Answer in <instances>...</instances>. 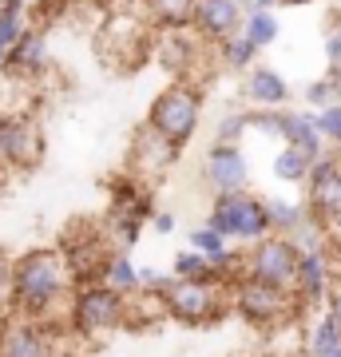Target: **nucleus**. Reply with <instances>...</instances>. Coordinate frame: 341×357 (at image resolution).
Wrapping results in <instances>:
<instances>
[{
  "label": "nucleus",
  "mask_w": 341,
  "mask_h": 357,
  "mask_svg": "<svg viewBox=\"0 0 341 357\" xmlns=\"http://www.w3.org/2000/svg\"><path fill=\"white\" fill-rule=\"evenodd\" d=\"M151 227H155V234H171V230H175V215L155 211V215H151Z\"/></svg>",
  "instance_id": "nucleus-30"
},
{
  "label": "nucleus",
  "mask_w": 341,
  "mask_h": 357,
  "mask_svg": "<svg viewBox=\"0 0 341 357\" xmlns=\"http://www.w3.org/2000/svg\"><path fill=\"white\" fill-rule=\"evenodd\" d=\"M206 222L227 238V243H258L270 234V215H266V199L254 195L250 187L242 191H218L211 203Z\"/></svg>",
  "instance_id": "nucleus-5"
},
{
  "label": "nucleus",
  "mask_w": 341,
  "mask_h": 357,
  "mask_svg": "<svg viewBox=\"0 0 341 357\" xmlns=\"http://www.w3.org/2000/svg\"><path fill=\"white\" fill-rule=\"evenodd\" d=\"M227 294H230V310L242 321L258 326V330H274V326L290 321L302 310V302L294 298V290L266 286V282H254V278H238Z\"/></svg>",
  "instance_id": "nucleus-6"
},
{
  "label": "nucleus",
  "mask_w": 341,
  "mask_h": 357,
  "mask_svg": "<svg viewBox=\"0 0 341 357\" xmlns=\"http://www.w3.org/2000/svg\"><path fill=\"white\" fill-rule=\"evenodd\" d=\"M242 16H246L242 0H195V8H190V32L202 44H218V40L238 32Z\"/></svg>",
  "instance_id": "nucleus-11"
},
{
  "label": "nucleus",
  "mask_w": 341,
  "mask_h": 357,
  "mask_svg": "<svg viewBox=\"0 0 341 357\" xmlns=\"http://www.w3.org/2000/svg\"><path fill=\"white\" fill-rule=\"evenodd\" d=\"M326 314L333 321H338L341 326V282H333V286H329V298H326Z\"/></svg>",
  "instance_id": "nucleus-29"
},
{
  "label": "nucleus",
  "mask_w": 341,
  "mask_h": 357,
  "mask_svg": "<svg viewBox=\"0 0 341 357\" xmlns=\"http://www.w3.org/2000/svg\"><path fill=\"white\" fill-rule=\"evenodd\" d=\"M310 155L298 151V147H290V143H282L278 155H274V163H270V171H274V178L278 183H294V187H302L305 175H310Z\"/></svg>",
  "instance_id": "nucleus-20"
},
{
  "label": "nucleus",
  "mask_w": 341,
  "mask_h": 357,
  "mask_svg": "<svg viewBox=\"0 0 341 357\" xmlns=\"http://www.w3.org/2000/svg\"><path fill=\"white\" fill-rule=\"evenodd\" d=\"M0 171H4V167H0Z\"/></svg>",
  "instance_id": "nucleus-38"
},
{
  "label": "nucleus",
  "mask_w": 341,
  "mask_h": 357,
  "mask_svg": "<svg viewBox=\"0 0 341 357\" xmlns=\"http://www.w3.org/2000/svg\"><path fill=\"white\" fill-rule=\"evenodd\" d=\"M274 139H282V143H290V147H298V151H305L310 159H317V155L326 151V143H321V135H317V128H314V115L290 112V107H278Z\"/></svg>",
  "instance_id": "nucleus-16"
},
{
  "label": "nucleus",
  "mask_w": 341,
  "mask_h": 357,
  "mask_svg": "<svg viewBox=\"0 0 341 357\" xmlns=\"http://www.w3.org/2000/svg\"><path fill=\"white\" fill-rule=\"evenodd\" d=\"M28 28V16H24V0H8V8L0 13V56L16 44V36Z\"/></svg>",
  "instance_id": "nucleus-25"
},
{
  "label": "nucleus",
  "mask_w": 341,
  "mask_h": 357,
  "mask_svg": "<svg viewBox=\"0 0 341 357\" xmlns=\"http://www.w3.org/2000/svg\"><path fill=\"white\" fill-rule=\"evenodd\" d=\"M0 357H56V337L48 321L8 318L0 330Z\"/></svg>",
  "instance_id": "nucleus-12"
},
{
  "label": "nucleus",
  "mask_w": 341,
  "mask_h": 357,
  "mask_svg": "<svg viewBox=\"0 0 341 357\" xmlns=\"http://www.w3.org/2000/svg\"><path fill=\"white\" fill-rule=\"evenodd\" d=\"M202 183L211 191H242L250 187V163L242 155V143H211V151L202 159Z\"/></svg>",
  "instance_id": "nucleus-10"
},
{
  "label": "nucleus",
  "mask_w": 341,
  "mask_h": 357,
  "mask_svg": "<svg viewBox=\"0 0 341 357\" xmlns=\"http://www.w3.org/2000/svg\"><path fill=\"white\" fill-rule=\"evenodd\" d=\"M326 68L329 72H341V24H333L326 32Z\"/></svg>",
  "instance_id": "nucleus-28"
},
{
  "label": "nucleus",
  "mask_w": 341,
  "mask_h": 357,
  "mask_svg": "<svg viewBox=\"0 0 341 357\" xmlns=\"http://www.w3.org/2000/svg\"><path fill=\"white\" fill-rule=\"evenodd\" d=\"M8 270H13V258L0 250V302L8 298Z\"/></svg>",
  "instance_id": "nucleus-31"
},
{
  "label": "nucleus",
  "mask_w": 341,
  "mask_h": 357,
  "mask_svg": "<svg viewBox=\"0 0 341 357\" xmlns=\"http://www.w3.org/2000/svg\"><path fill=\"white\" fill-rule=\"evenodd\" d=\"M242 76H246L242 79V91H246V100H250L254 107H286V100H290V84H286V76H282L278 68L250 64Z\"/></svg>",
  "instance_id": "nucleus-15"
},
{
  "label": "nucleus",
  "mask_w": 341,
  "mask_h": 357,
  "mask_svg": "<svg viewBox=\"0 0 341 357\" xmlns=\"http://www.w3.org/2000/svg\"><path fill=\"white\" fill-rule=\"evenodd\" d=\"M298 246L286 234H266L258 243H250L242 250V278L266 282V286H282V290H294V270H298Z\"/></svg>",
  "instance_id": "nucleus-7"
},
{
  "label": "nucleus",
  "mask_w": 341,
  "mask_h": 357,
  "mask_svg": "<svg viewBox=\"0 0 341 357\" xmlns=\"http://www.w3.org/2000/svg\"><path fill=\"white\" fill-rule=\"evenodd\" d=\"M4 8H8V0H0V13H4Z\"/></svg>",
  "instance_id": "nucleus-33"
},
{
  "label": "nucleus",
  "mask_w": 341,
  "mask_h": 357,
  "mask_svg": "<svg viewBox=\"0 0 341 357\" xmlns=\"http://www.w3.org/2000/svg\"><path fill=\"white\" fill-rule=\"evenodd\" d=\"M329 357H341V349H338V354H329Z\"/></svg>",
  "instance_id": "nucleus-36"
},
{
  "label": "nucleus",
  "mask_w": 341,
  "mask_h": 357,
  "mask_svg": "<svg viewBox=\"0 0 341 357\" xmlns=\"http://www.w3.org/2000/svg\"><path fill=\"white\" fill-rule=\"evenodd\" d=\"M314 128H317V135H321L326 147H341V103L317 107L314 112Z\"/></svg>",
  "instance_id": "nucleus-26"
},
{
  "label": "nucleus",
  "mask_w": 341,
  "mask_h": 357,
  "mask_svg": "<svg viewBox=\"0 0 341 357\" xmlns=\"http://www.w3.org/2000/svg\"><path fill=\"white\" fill-rule=\"evenodd\" d=\"M48 40L40 28H24L16 44L4 56H0V76H13V79H36L48 72Z\"/></svg>",
  "instance_id": "nucleus-13"
},
{
  "label": "nucleus",
  "mask_w": 341,
  "mask_h": 357,
  "mask_svg": "<svg viewBox=\"0 0 341 357\" xmlns=\"http://www.w3.org/2000/svg\"><path fill=\"white\" fill-rule=\"evenodd\" d=\"M171 274H179V278H190V282H215V286H227L222 282V274H218V262L215 258L199 255V250H179L175 255V270Z\"/></svg>",
  "instance_id": "nucleus-19"
},
{
  "label": "nucleus",
  "mask_w": 341,
  "mask_h": 357,
  "mask_svg": "<svg viewBox=\"0 0 341 357\" xmlns=\"http://www.w3.org/2000/svg\"><path fill=\"white\" fill-rule=\"evenodd\" d=\"M266 215H270V230H274V234H286V238H290L294 230L305 222L310 206L294 203V199H266Z\"/></svg>",
  "instance_id": "nucleus-21"
},
{
  "label": "nucleus",
  "mask_w": 341,
  "mask_h": 357,
  "mask_svg": "<svg viewBox=\"0 0 341 357\" xmlns=\"http://www.w3.org/2000/svg\"><path fill=\"white\" fill-rule=\"evenodd\" d=\"M143 4H147V0H143Z\"/></svg>",
  "instance_id": "nucleus-37"
},
{
  "label": "nucleus",
  "mask_w": 341,
  "mask_h": 357,
  "mask_svg": "<svg viewBox=\"0 0 341 357\" xmlns=\"http://www.w3.org/2000/svg\"><path fill=\"white\" fill-rule=\"evenodd\" d=\"M76 290V278L63 262L60 246H36L13 258L8 270V310L16 318L48 321L56 326L60 314H68V298Z\"/></svg>",
  "instance_id": "nucleus-1"
},
{
  "label": "nucleus",
  "mask_w": 341,
  "mask_h": 357,
  "mask_svg": "<svg viewBox=\"0 0 341 357\" xmlns=\"http://www.w3.org/2000/svg\"><path fill=\"white\" fill-rule=\"evenodd\" d=\"M139 294L159 298V310L183 326H211L230 310L227 286L190 282L179 274H159V270H139Z\"/></svg>",
  "instance_id": "nucleus-2"
},
{
  "label": "nucleus",
  "mask_w": 341,
  "mask_h": 357,
  "mask_svg": "<svg viewBox=\"0 0 341 357\" xmlns=\"http://www.w3.org/2000/svg\"><path fill=\"white\" fill-rule=\"evenodd\" d=\"M44 159V135L36 119L0 112V167L8 171H32Z\"/></svg>",
  "instance_id": "nucleus-8"
},
{
  "label": "nucleus",
  "mask_w": 341,
  "mask_h": 357,
  "mask_svg": "<svg viewBox=\"0 0 341 357\" xmlns=\"http://www.w3.org/2000/svg\"><path fill=\"white\" fill-rule=\"evenodd\" d=\"M91 4H107V0H91Z\"/></svg>",
  "instance_id": "nucleus-35"
},
{
  "label": "nucleus",
  "mask_w": 341,
  "mask_h": 357,
  "mask_svg": "<svg viewBox=\"0 0 341 357\" xmlns=\"http://www.w3.org/2000/svg\"><path fill=\"white\" fill-rule=\"evenodd\" d=\"M215 52H218V68H227V72H246V68L254 64V56H258V48H254L242 32H234V36H227V40H218Z\"/></svg>",
  "instance_id": "nucleus-22"
},
{
  "label": "nucleus",
  "mask_w": 341,
  "mask_h": 357,
  "mask_svg": "<svg viewBox=\"0 0 341 357\" xmlns=\"http://www.w3.org/2000/svg\"><path fill=\"white\" fill-rule=\"evenodd\" d=\"M131 318V298L112 290L107 282H76V290L68 298V330L79 337H103V333L123 330Z\"/></svg>",
  "instance_id": "nucleus-3"
},
{
  "label": "nucleus",
  "mask_w": 341,
  "mask_h": 357,
  "mask_svg": "<svg viewBox=\"0 0 341 357\" xmlns=\"http://www.w3.org/2000/svg\"><path fill=\"white\" fill-rule=\"evenodd\" d=\"M242 36L250 40L254 48L262 52V48H270L274 40L282 36V24H278V13L274 8H250V13L242 16V28H238Z\"/></svg>",
  "instance_id": "nucleus-18"
},
{
  "label": "nucleus",
  "mask_w": 341,
  "mask_h": 357,
  "mask_svg": "<svg viewBox=\"0 0 341 357\" xmlns=\"http://www.w3.org/2000/svg\"><path fill=\"white\" fill-rule=\"evenodd\" d=\"M100 282H107L112 290L131 298V294H139V266L127 258V250H112L100 266Z\"/></svg>",
  "instance_id": "nucleus-17"
},
{
  "label": "nucleus",
  "mask_w": 341,
  "mask_h": 357,
  "mask_svg": "<svg viewBox=\"0 0 341 357\" xmlns=\"http://www.w3.org/2000/svg\"><path fill=\"white\" fill-rule=\"evenodd\" d=\"M246 131H250V128H246V112H227L222 119H218L215 139H218V143H238Z\"/></svg>",
  "instance_id": "nucleus-27"
},
{
  "label": "nucleus",
  "mask_w": 341,
  "mask_h": 357,
  "mask_svg": "<svg viewBox=\"0 0 341 357\" xmlns=\"http://www.w3.org/2000/svg\"><path fill=\"white\" fill-rule=\"evenodd\" d=\"M179 151H183V147H175L167 135H159V131L143 119L139 128H135V135H131V155H127V159H131V171L139 178H159L179 163Z\"/></svg>",
  "instance_id": "nucleus-9"
},
{
  "label": "nucleus",
  "mask_w": 341,
  "mask_h": 357,
  "mask_svg": "<svg viewBox=\"0 0 341 357\" xmlns=\"http://www.w3.org/2000/svg\"><path fill=\"white\" fill-rule=\"evenodd\" d=\"M147 8H151L155 24L159 28H190V8H195V0H147Z\"/></svg>",
  "instance_id": "nucleus-24"
},
{
  "label": "nucleus",
  "mask_w": 341,
  "mask_h": 357,
  "mask_svg": "<svg viewBox=\"0 0 341 357\" xmlns=\"http://www.w3.org/2000/svg\"><path fill=\"white\" fill-rule=\"evenodd\" d=\"M282 8H305V4H314V0H278Z\"/></svg>",
  "instance_id": "nucleus-32"
},
{
  "label": "nucleus",
  "mask_w": 341,
  "mask_h": 357,
  "mask_svg": "<svg viewBox=\"0 0 341 357\" xmlns=\"http://www.w3.org/2000/svg\"><path fill=\"white\" fill-rule=\"evenodd\" d=\"M305 349H310V357H329L341 349V326L329 314H321V318L310 326V337H305Z\"/></svg>",
  "instance_id": "nucleus-23"
},
{
  "label": "nucleus",
  "mask_w": 341,
  "mask_h": 357,
  "mask_svg": "<svg viewBox=\"0 0 341 357\" xmlns=\"http://www.w3.org/2000/svg\"><path fill=\"white\" fill-rule=\"evenodd\" d=\"M329 286H333V270H329L326 246L302 250V255H298V270H294V298H298L302 306H326Z\"/></svg>",
  "instance_id": "nucleus-14"
},
{
  "label": "nucleus",
  "mask_w": 341,
  "mask_h": 357,
  "mask_svg": "<svg viewBox=\"0 0 341 357\" xmlns=\"http://www.w3.org/2000/svg\"><path fill=\"white\" fill-rule=\"evenodd\" d=\"M147 123H151L159 135L175 143V147H187L202 128V91L190 84V79H175L167 84L159 96L147 107Z\"/></svg>",
  "instance_id": "nucleus-4"
},
{
  "label": "nucleus",
  "mask_w": 341,
  "mask_h": 357,
  "mask_svg": "<svg viewBox=\"0 0 341 357\" xmlns=\"http://www.w3.org/2000/svg\"><path fill=\"white\" fill-rule=\"evenodd\" d=\"M4 321H8V318H4V314H0V330H4Z\"/></svg>",
  "instance_id": "nucleus-34"
}]
</instances>
